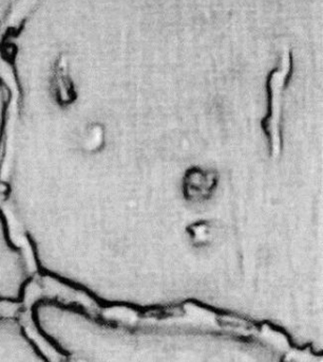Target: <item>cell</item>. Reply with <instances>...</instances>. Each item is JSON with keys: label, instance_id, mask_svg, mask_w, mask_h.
<instances>
[{"label": "cell", "instance_id": "obj_2", "mask_svg": "<svg viewBox=\"0 0 323 362\" xmlns=\"http://www.w3.org/2000/svg\"><path fill=\"white\" fill-rule=\"evenodd\" d=\"M286 82V72H274L269 83V114L263 122L265 134L269 138L273 156L279 155L281 148L280 123L282 112V91Z\"/></svg>", "mask_w": 323, "mask_h": 362}, {"label": "cell", "instance_id": "obj_4", "mask_svg": "<svg viewBox=\"0 0 323 362\" xmlns=\"http://www.w3.org/2000/svg\"><path fill=\"white\" fill-rule=\"evenodd\" d=\"M191 228H193V232H189V233H190L193 242L201 243L202 244V243L207 240L208 235H209V233H208L209 229H208L205 223H195V225H193Z\"/></svg>", "mask_w": 323, "mask_h": 362}, {"label": "cell", "instance_id": "obj_3", "mask_svg": "<svg viewBox=\"0 0 323 362\" xmlns=\"http://www.w3.org/2000/svg\"><path fill=\"white\" fill-rule=\"evenodd\" d=\"M217 185V175L201 169H193L185 176V196L191 200L207 199Z\"/></svg>", "mask_w": 323, "mask_h": 362}, {"label": "cell", "instance_id": "obj_1", "mask_svg": "<svg viewBox=\"0 0 323 362\" xmlns=\"http://www.w3.org/2000/svg\"><path fill=\"white\" fill-rule=\"evenodd\" d=\"M31 279L27 255L13 240L8 218L0 209V299L23 297Z\"/></svg>", "mask_w": 323, "mask_h": 362}]
</instances>
